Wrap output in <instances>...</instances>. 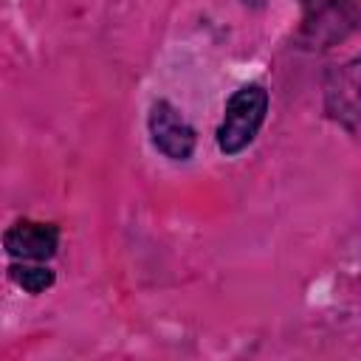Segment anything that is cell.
<instances>
[{"instance_id":"1","label":"cell","mask_w":361,"mask_h":361,"mask_svg":"<svg viewBox=\"0 0 361 361\" xmlns=\"http://www.w3.org/2000/svg\"><path fill=\"white\" fill-rule=\"evenodd\" d=\"M268 113V90L262 85H243L231 93L217 127V147L226 155L243 152L259 133Z\"/></svg>"},{"instance_id":"2","label":"cell","mask_w":361,"mask_h":361,"mask_svg":"<svg viewBox=\"0 0 361 361\" xmlns=\"http://www.w3.org/2000/svg\"><path fill=\"white\" fill-rule=\"evenodd\" d=\"M147 130H149V138H152L155 149L164 152L172 161H186L195 152V141L197 138H195L192 124L178 113V107H172L164 99H158L149 107Z\"/></svg>"},{"instance_id":"3","label":"cell","mask_w":361,"mask_h":361,"mask_svg":"<svg viewBox=\"0 0 361 361\" xmlns=\"http://www.w3.org/2000/svg\"><path fill=\"white\" fill-rule=\"evenodd\" d=\"M355 8L350 0H313L302 23V37L310 48H327L355 25Z\"/></svg>"},{"instance_id":"4","label":"cell","mask_w":361,"mask_h":361,"mask_svg":"<svg viewBox=\"0 0 361 361\" xmlns=\"http://www.w3.org/2000/svg\"><path fill=\"white\" fill-rule=\"evenodd\" d=\"M6 251L14 259H34V262H45L56 254L59 245V228L54 223H34V220H20L14 223L6 237Z\"/></svg>"},{"instance_id":"5","label":"cell","mask_w":361,"mask_h":361,"mask_svg":"<svg viewBox=\"0 0 361 361\" xmlns=\"http://www.w3.org/2000/svg\"><path fill=\"white\" fill-rule=\"evenodd\" d=\"M327 113L336 121H361V56L341 65L327 85Z\"/></svg>"},{"instance_id":"6","label":"cell","mask_w":361,"mask_h":361,"mask_svg":"<svg viewBox=\"0 0 361 361\" xmlns=\"http://www.w3.org/2000/svg\"><path fill=\"white\" fill-rule=\"evenodd\" d=\"M8 276H11L14 285H20L28 293H42L45 288L54 285V271L39 265V262H34V259H17L8 268Z\"/></svg>"}]
</instances>
